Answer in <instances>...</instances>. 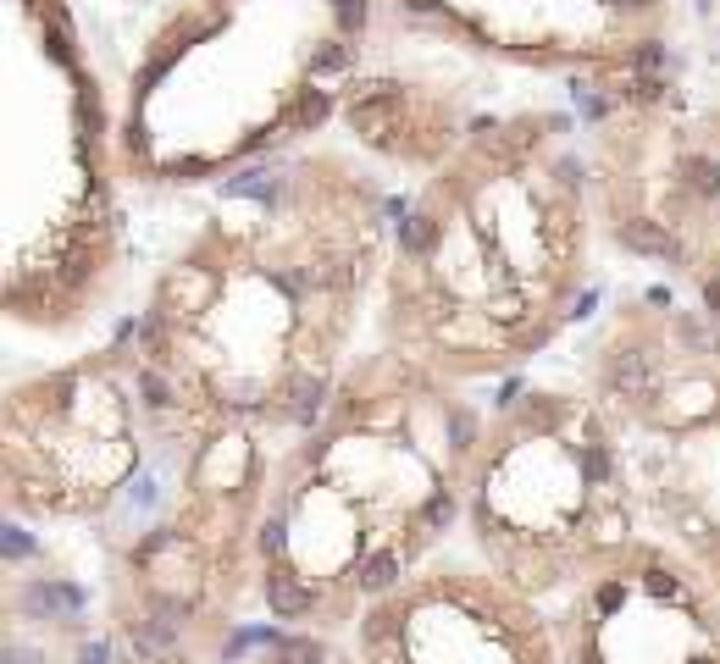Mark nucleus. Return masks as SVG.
Segmentation results:
<instances>
[{"instance_id": "obj_1", "label": "nucleus", "mask_w": 720, "mask_h": 664, "mask_svg": "<svg viewBox=\"0 0 720 664\" xmlns=\"http://www.w3.org/2000/svg\"><path fill=\"white\" fill-rule=\"evenodd\" d=\"M211 233L167 266L133 338L183 410L305 432L344 382L360 305L388 272V200L338 155L255 161Z\"/></svg>"}, {"instance_id": "obj_2", "label": "nucleus", "mask_w": 720, "mask_h": 664, "mask_svg": "<svg viewBox=\"0 0 720 664\" xmlns=\"http://www.w3.org/2000/svg\"><path fill=\"white\" fill-rule=\"evenodd\" d=\"M543 111L477 122L394 216L383 332L455 382L532 360L588 283V172Z\"/></svg>"}, {"instance_id": "obj_3", "label": "nucleus", "mask_w": 720, "mask_h": 664, "mask_svg": "<svg viewBox=\"0 0 720 664\" xmlns=\"http://www.w3.org/2000/svg\"><path fill=\"white\" fill-rule=\"evenodd\" d=\"M488 421L455 377L405 349L344 371L327 410L266 487L261 576H294L311 604H377L466 515Z\"/></svg>"}, {"instance_id": "obj_4", "label": "nucleus", "mask_w": 720, "mask_h": 664, "mask_svg": "<svg viewBox=\"0 0 720 664\" xmlns=\"http://www.w3.org/2000/svg\"><path fill=\"white\" fill-rule=\"evenodd\" d=\"M383 28V0H172L128 72V122L228 95L222 172L272 161L344 111Z\"/></svg>"}, {"instance_id": "obj_5", "label": "nucleus", "mask_w": 720, "mask_h": 664, "mask_svg": "<svg viewBox=\"0 0 720 664\" xmlns=\"http://www.w3.org/2000/svg\"><path fill=\"white\" fill-rule=\"evenodd\" d=\"M477 548L521 593H543L637 537V498L599 399L516 393L482 432L466 498Z\"/></svg>"}, {"instance_id": "obj_6", "label": "nucleus", "mask_w": 720, "mask_h": 664, "mask_svg": "<svg viewBox=\"0 0 720 664\" xmlns=\"http://www.w3.org/2000/svg\"><path fill=\"white\" fill-rule=\"evenodd\" d=\"M6 39H12V67L34 83L45 122L56 128L50 144L61 172L45 216L17 238L6 305L17 321L61 327L100 294L117 255V205L106 178V150L117 144V133L72 0H6Z\"/></svg>"}, {"instance_id": "obj_7", "label": "nucleus", "mask_w": 720, "mask_h": 664, "mask_svg": "<svg viewBox=\"0 0 720 664\" xmlns=\"http://www.w3.org/2000/svg\"><path fill=\"white\" fill-rule=\"evenodd\" d=\"M388 12L471 56L538 72H665L676 0H388Z\"/></svg>"}]
</instances>
